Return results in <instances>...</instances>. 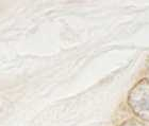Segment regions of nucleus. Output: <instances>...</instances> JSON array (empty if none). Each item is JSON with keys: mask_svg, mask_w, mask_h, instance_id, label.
Wrapping results in <instances>:
<instances>
[{"mask_svg": "<svg viewBox=\"0 0 149 126\" xmlns=\"http://www.w3.org/2000/svg\"><path fill=\"white\" fill-rule=\"evenodd\" d=\"M128 104L141 120L149 122V80L143 78L130 90Z\"/></svg>", "mask_w": 149, "mask_h": 126, "instance_id": "f257e3e1", "label": "nucleus"}, {"mask_svg": "<svg viewBox=\"0 0 149 126\" xmlns=\"http://www.w3.org/2000/svg\"><path fill=\"white\" fill-rule=\"evenodd\" d=\"M120 126H146V125H144V124L142 123V122H140V121L131 119V120H127L126 122H124Z\"/></svg>", "mask_w": 149, "mask_h": 126, "instance_id": "f03ea898", "label": "nucleus"}, {"mask_svg": "<svg viewBox=\"0 0 149 126\" xmlns=\"http://www.w3.org/2000/svg\"><path fill=\"white\" fill-rule=\"evenodd\" d=\"M8 103H9V102L6 101V100H4L3 98H0V112L6 108V106L8 105Z\"/></svg>", "mask_w": 149, "mask_h": 126, "instance_id": "7ed1b4c3", "label": "nucleus"}]
</instances>
